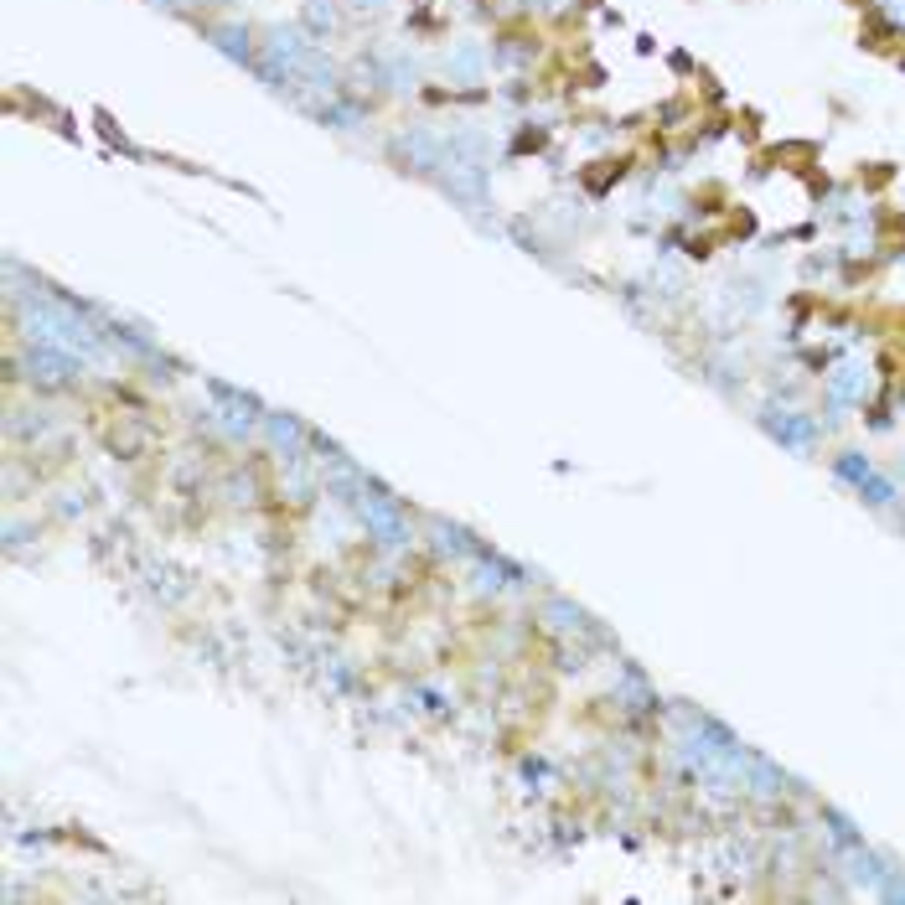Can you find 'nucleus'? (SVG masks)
<instances>
[{
  "mask_svg": "<svg viewBox=\"0 0 905 905\" xmlns=\"http://www.w3.org/2000/svg\"><path fill=\"white\" fill-rule=\"evenodd\" d=\"M213 42H218L228 57H238V63H249V37L238 32V26H218V32H213Z\"/></svg>",
  "mask_w": 905,
  "mask_h": 905,
  "instance_id": "obj_8",
  "label": "nucleus"
},
{
  "mask_svg": "<svg viewBox=\"0 0 905 905\" xmlns=\"http://www.w3.org/2000/svg\"><path fill=\"white\" fill-rule=\"evenodd\" d=\"M828 394H833V404H849L859 394V368H838L833 383H828Z\"/></svg>",
  "mask_w": 905,
  "mask_h": 905,
  "instance_id": "obj_9",
  "label": "nucleus"
},
{
  "mask_svg": "<svg viewBox=\"0 0 905 905\" xmlns=\"http://www.w3.org/2000/svg\"><path fill=\"white\" fill-rule=\"evenodd\" d=\"M26 326H32V337L68 352V357H99V337L88 331L68 306H52V300H26Z\"/></svg>",
  "mask_w": 905,
  "mask_h": 905,
  "instance_id": "obj_1",
  "label": "nucleus"
},
{
  "mask_svg": "<svg viewBox=\"0 0 905 905\" xmlns=\"http://www.w3.org/2000/svg\"><path fill=\"white\" fill-rule=\"evenodd\" d=\"M342 481H347V492H352V507H357V518L368 523V533L383 543V549H399V543L409 538V528H404V518H399V507L388 502L378 487H368L352 466H342Z\"/></svg>",
  "mask_w": 905,
  "mask_h": 905,
  "instance_id": "obj_2",
  "label": "nucleus"
},
{
  "mask_svg": "<svg viewBox=\"0 0 905 905\" xmlns=\"http://www.w3.org/2000/svg\"><path fill=\"white\" fill-rule=\"evenodd\" d=\"M869 471H874V466H869L864 456H843V461H838V476H843V481H854V487H859V481H864Z\"/></svg>",
  "mask_w": 905,
  "mask_h": 905,
  "instance_id": "obj_13",
  "label": "nucleus"
},
{
  "mask_svg": "<svg viewBox=\"0 0 905 905\" xmlns=\"http://www.w3.org/2000/svg\"><path fill=\"white\" fill-rule=\"evenodd\" d=\"M859 492H864V497H869L874 507H890V502H895V487H890L885 476H874V471H869V476L859 481Z\"/></svg>",
  "mask_w": 905,
  "mask_h": 905,
  "instance_id": "obj_11",
  "label": "nucleus"
},
{
  "mask_svg": "<svg viewBox=\"0 0 905 905\" xmlns=\"http://www.w3.org/2000/svg\"><path fill=\"white\" fill-rule=\"evenodd\" d=\"M766 430H771L776 440H787L792 450H807V445H812V425H807L802 414H792V409H787V414L771 409V414H766Z\"/></svg>",
  "mask_w": 905,
  "mask_h": 905,
  "instance_id": "obj_4",
  "label": "nucleus"
},
{
  "mask_svg": "<svg viewBox=\"0 0 905 905\" xmlns=\"http://www.w3.org/2000/svg\"><path fill=\"white\" fill-rule=\"evenodd\" d=\"M306 26L311 32H331L337 26V6L331 0H306Z\"/></svg>",
  "mask_w": 905,
  "mask_h": 905,
  "instance_id": "obj_10",
  "label": "nucleus"
},
{
  "mask_svg": "<svg viewBox=\"0 0 905 905\" xmlns=\"http://www.w3.org/2000/svg\"><path fill=\"white\" fill-rule=\"evenodd\" d=\"M73 362H78V357L57 352V347H47V342H37V352H32V368H37V378H47V383L73 378Z\"/></svg>",
  "mask_w": 905,
  "mask_h": 905,
  "instance_id": "obj_5",
  "label": "nucleus"
},
{
  "mask_svg": "<svg viewBox=\"0 0 905 905\" xmlns=\"http://www.w3.org/2000/svg\"><path fill=\"white\" fill-rule=\"evenodd\" d=\"M161 6H197V0H161Z\"/></svg>",
  "mask_w": 905,
  "mask_h": 905,
  "instance_id": "obj_15",
  "label": "nucleus"
},
{
  "mask_svg": "<svg viewBox=\"0 0 905 905\" xmlns=\"http://www.w3.org/2000/svg\"><path fill=\"white\" fill-rule=\"evenodd\" d=\"M213 399L223 404V425H228L233 435H244V430L254 425V409H249V399H238V394H228V388H213Z\"/></svg>",
  "mask_w": 905,
  "mask_h": 905,
  "instance_id": "obj_7",
  "label": "nucleus"
},
{
  "mask_svg": "<svg viewBox=\"0 0 905 905\" xmlns=\"http://www.w3.org/2000/svg\"><path fill=\"white\" fill-rule=\"evenodd\" d=\"M352 6H357V11H383L388 0H352Z\"/></svg>",
  "mask_w": 905,
  "mask_h": 905,
  "instance_id": "obj_14",
  "label": "nucleus"
},
{
  "mask_svg": "<svg viewBox=\"0 0 905 905\" xmlns=\"http://www.w3.org/2000/svg\"><path fill=\"white\" fill-rule=\"evenodd\" d=\"M269 435H275V445H285L290 456H295V445H300V425H295V419H280V414H269Z\"/></svg>",
  "mask_w": 905,
  "mask_h": 905,
  "instance_id": "obj_12",
  "label": "nucleus"
},
{
  "mask_svg": "<svg viewBox=\"0 0 905 905\" xmlns=\"http://www.w3.org/2000/svg\"><path fill=\"white\" fill-rule=\"evenodd\" d=\"M481 68H487V52H481L476 42L456 47V52H450V63H445V73L456 78V83H476V78H481Z\"/></svg>",
  "mask_w": 905,
  "mask_h": 905,
  "instance_id": "obj_6",
  "label": "nucleus"
},
{
  "mask_svg": "<svg viewBox=\"0 0 905 905\" xmlns=\"http://www.w3.org/2000/svg\"><path fill=\"white\" fill-rule=\"evenodd\" d=\"M316 47L295 32V26H275L269 32V42H264V57H259V73L269 78V83H295L300 78V68H306V57H311Z\"/></svg>",
  "mask_w": 905,
  "mask_h": 905,
  "instance_id": "obj_3",
  "label": "nucleus"
}]
</instances>
